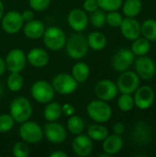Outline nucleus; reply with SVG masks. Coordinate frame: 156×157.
I'll use <instances>...</instances> for the list:
<instances>
[{"label":"nucleus","mask_w":156,"mask_h":157,"mask_svg":"<svg viewBox=\"0 0 156 157\" xmlns=\"http://www.w3.org/2000/svg\"><path fill=\"white\" fill-rule=\"evenodd\" d=\"M112 131H113V133L121 135L125 132V125L122 122H116L112 127Z\"/></svg>","instance_id":"ea45409f"},{"label":"nucleus","mask_w":156,"mask_h":157,"mask_svg":"<svg viewBox=\"0 0 156 157\" xmlns=\"http://www.w3.org/2000/svg\"><path fill=\"white\" fill-rule=\"evenodd\" d=\"M141 35L150 41L156 40V20L155 19H146L141 24Z\"/></svg>","instance_id":"c85d7f7f"},{"label":"nucleus","mask_w":156,"mask_h":157,"mask_svg":"<svg viewBox=\"0 0 156 157\" xmlns=\"http://www.w3.org/2000/svg\"><path fill=\"white\" fill-rule=\"evenodd\" d=\"M84 120L77 115H71L67 121V130L74 135L81 134L85 130Z\"/></svg>","instance_id":"c756f323"},{"label":"nucleus","mask_w":156,"mask_h":157,"mask_svg":"<svg viewBox=\"0 0 156 157\" xmlns=\"http://www.w3.org/2000/svg\"><path fill=\"white\" fill-rule=\"evenodd\" d=\"M29 147L25 142H17L12 147V154L16 157H28L29 155Z\"/></svg>","instance_id":"f704fd0d"},{"label":"nucleus","mask_w":156,"mask_h":157,"mask_svg":"<svg viewBox=\"0 0 156 157\" xmlns=\"http://www.w3.org/2000/svg\"><path fill=\"white\" fill-rule=\"evenodd\" d=\"M122 19H123L122 15L120 12H118V10L108 12L107 17H106L107 24L112 28H120L122 22Z\"/></svg>","instance_id":"e433bc0d"},{"label":"nucleus","mask_w":156,"mask_h":157,"mask_svg":"<svg viewBox=\"0 0 156 157\" xmlns=\"http://www.w3.org/2000/svg\"><path fill=\"white\" fill-rule=\"evenodd\" d=\"M2 95H3V86H2V85L0 84V98H1V97H2Z\"/></svg>","instance_id":"49530a36"},{"label":"nucleus","mask_w":156,"mask_h":157,"mask_svg":"<svg viewBox=\"0 0 156 157\" xmlns=\"http://www.w3.org/2000/svg\"><path fill=\"white\" fill-rule=\"evenodd\" d=\"M44 45L51 51H60L64 48L66 43V35L64 31L59 27H49L45 29L42 36Z\"/></svg>","instance_id":"20e7f679"},{"label":"nucleus","mask_w":156,"mask_h":157,"mask_svg":"<svg viewBox=\"0 0 156 157\" xmlns=\"http://www.w3.org/2000/svg\"><path fill=\"white\" fill-rule=\"evenodd\" d=\"M5 63L10 73H21L27 63V56L20 49L11 50L6 56Z\"/></svg>","instance_id":"ddd939ff"},{"label":"nucleus","mask_w":156,"mask_h":157,"mask_svg":"<svg viewBox=\"0 0 156 157\" xmlns=\"http://www.w3.org/2000/svg\"><path fill=\"white\" fill-rule=\"evenodd\" d=\"M134 105L141 110H147L153 107L155 100V93L154 89L147 85L139 86L133 93Z\"/></svg>","instance_id":"9d476101"},{"label":"nucleus","mask_w":156,"mask_h":157,"mask_svg":"<svg viewBox=\"0 0 156 157\" xmlns=\"http://www.w3.org/2000/svg\"><path fill=\"white\" fill-rule=\"evenodd\" d=\"M106 17H107L106 12L101 8H97L94 12L90 13L89 20L95 28H103L107 23Z\"/></svg>","instance_id":"2f4dec72"},{"label":"nucleus","mask_w":156,"mask_h":157,"mask_svg":"<svg viewBox=\"0 0 156 157\" xmlns=\"http://www.w3.org/2000/svg\"><path fill=\"white\" fill-rule=\"evenodd\" d=\"M72 76L76 80L78 84L85 83L90 75L89 66L84 62H77L72 67Z\"/></svg>","instance_id":"393cba45"},{"label":"nucleus","mask_w":156,"mask_h":157,"mask_svg":"<svg viewBox=\"0 0 156 157\" xmlns=\"http://www.w3.org/2000/svg\"><path fill=\"white\" fill-rule=\"evenodd\" d=\"M108 130L102 123H96L89 126L87 129V136L96 142H103L108 135Z\"/></svg>","instance_id":"a878e982"},{"label":"nucleus","mask_w":156,"mask_h":157,"mask_svg":"<svg viewBox=\"0 0 156 157\" xmlns=\"http://www.w3.org/2000/svg\"><path fill=\"white\" fill-rule=\"evenodd\" d=\"M51 84L55 92L63 96L73 94L78 87L76 80L72 76V75L66 73H60L56 75Z\"/></svg>","instance_id":"0eeeda50"},{"label":"nucleus","mask_w":156,"mask_h":157,"mask_svg":"<svg viewBox=\"0 0 156 157\" xmlns=\"http://www.w3.org/2000/svg\"><path fill=\"white\" fill-rule=\"evenodd\" d=\"M64 47L67 55L74 60H80L84 58L89 50L86 38L79 32L71 35L70 38L66 40Z\"/></svg>","instance_id":"f03ea898"},{"label":"nucleus","mask_w":156,"mask_h":157,"mask_svg":"<svg viewBox=\"0 0 156 157\" xmlns=\"http://www.w3.org/2000/svg\"><path fill=\"white\" fill-rule=\"evenodd\" d=\"M30 93L35 101L40 104H47L53 100L55 91L51 83L45 80H38L33 83Z\"/></svg>","instance_id":"423d86ee"},{"label":"nucleus","mask_w":156,"mask_h":157,"mask_svg":"<svg viewBox=\"0 0 156 157\" xmlns=\"http://www.w3.org/2000/svg\"><path fill=\"white\" fill-rule=\"evenodd\" d=\"M97 1L98 3L99 8H101L105 12L119 10L123 3L122 0H97Z\"/></svg>","instance_id":"72a5a7b5"},{"label":"nucleus","mask_w":156,"mask_h":157,"mask_svg":"<svg viewBox=\"0 0 156 157\" xmlns=\"http://www.w3.org/2000/svg\"><path fill=\"white\" fill-rule=\"evenodd\" d=\"M122 36L128 40H134L141 37V23L135 17H123L120 26Z\"/></svg>","instance_id":"a211bd4d"},{"label":"nucleus","mask_w":156,"mask_h":157,"mask_svg":"<svg viewBox=\"0 0 156 157\" xmlns=\"http://www.w3.org/2000/svg\"><path fill=\"white\" fill-rule=\"evenodd\" d=\"M135 55L131 49L120 48L119 49L111 58L112 68L119 73L128 70L134 63Z\"/></svg>","instance_id":"1a4fd4ad"},{"label":"nucleus","mask_w":156,"mask_h":157,"mask_svg":"<svg viewBox=\"0 0 156 157\" xmlns=\"http://www.w3.org/2000/svg\"><path fill=\"white\" fill-rule=\"evenodd\" d=\"M99 8L97 0H85L83 3V9L87 13H92Z\"/></svg>","instance_id":"58836bf2"},{"label":"nucleus","mask_w":156,"mask_h":157,"mask_svg":"<svg viewBox=\"0 0 156 157\" xmlns=\"http://www.w3.org/2000/svg\"><path fill=\"white\" fill-rule=\"evenodd\" d=\"M86 113L97 123H106L112 117V109L107 101L96 99L86 106Z\"/></svg>","instance_id":"7ed1b4c3"},{"label":"nucleus","mask_w":156,"mask_h":157,"mask_svg":"<svg viewBox=\"0 0 156 157\" xmlns=\"http://www.w3.org/2000/svg\"><path fill=\"white\" fill-rule=\"evenodd\" d=\"M21 16H22L24 22H28V21H30L34 18V12L30 9H27L21 13Z\"/></svg>","instance_id":"a19ab883"},{"label":"nucleus","mask_w":156,"mask_h":157,"mask_svg":"<svg viewBox=\"0 0 156 157\" xmlns=\"http://www.w3.org/2000/svg\"><path fill=\"white\" fill-rule=\"evenodd\" d=\"M131 137L134 144L138 145L148 144L153 137V132L150 125H148L146 122L139 121L133 127Z\"/></svg>","instance_id":"6ab92c4d"},{"label":"nucleus","mask_w":156,"mask_h":157,"mask_svg":"<svg viewBox=\"0 0 156 157\" xmlns=\"http://www.w3.org/2000/svg\"><path fill=\"white\" fill-rule=\"evenodd\" d=\"M6 67V63H5V60H3V58L0 56V76L5 73Z\"/></svg>","instance_id":"c03bdc74"},{"label":"nucleus","mask_w":156,"mask_h":157,"mask_svg":"<svg viewBox=\"0 0 156 157\" xmlns=\"http://www.w3.org/2000/svg\"><path fill=\"white\" fill-rule=\"evenodd\" d=\"M89 17L86 12L82 8H74L70 11L67 17V22L70 28L76 31H84L88 25Z\"/></svg>","instance_id":"dca6fc26"},{"label":"nucleus","mask_w":156,"mask_h":157,"mask_svg":"<svg viewBox=\"0 0 156 157\" xmlns=\"http://www.w3.org/2000/svg\"><path fill=\"white\" fill-rule=\"evenodd\" d=\"M131 50L135 56L139 57V56L146 55L151 50V41L145 39L144 37L143 38L139 37L136 40H132Z\"/></svg>","instance_id":"cd10ccee"},{"label":"nucleus","mask_w":156,"mask_h":157,"mask_svg":"<svg viewBox=\"0 0 156 157\" xmlns=\"http://www.w3.org/2000/svg\"><path fill=\"white\" fill-rule=\"evenodd\" d=\"M124 142L120 135L113 133L112 135H108V137L103 141L102 144V149L104 153L108 154V155H114L119 154L122 147H123Z\"/></svg>","instance_id":"412c9836"},{"label":"nucleus","mask_w":156,"mask_h":157,"mask_svg":"<svg viewBox=\"0 0 156 157\" xmlns=\"http://www.w3.org/2000/svg\"><path fill=\"white\" fill-rule=\"evenodd\" d=\"M18 133L21 140L28 144H39L44 137L43 128L37 122L30 121L21 123Z\"/></svg>","instance_id":"39448f33"},{"label":"nucleus","mask_w":156,"mask_h":157,"mask_svg":"<svg viewBox=\"0 0 156 157\" xmlns=\"http://www.w3.org/2000/svg\"><path fill=\"white\" fill-rule=\"evenodd\" d=\"M24 25L21 13L16 10H11L3 15L1 18V27L3 30L7 34L17 33Z\"/></svg>","instance_id":"9b49d317"},{"label":"nucleus","mask_w":156,"mask_h":157,"mask_svg":"<svg viewBox=\"0 0 156 157\" xmlns=\"http://www.w3.org/2000/svg\"><path fill=\"white\" fill-rule=\"evenodd\" d=\"M27 56V62L33 67L42 68L46 66L50 61V56L48 52L41 48H34L30 50Z\"/></svg>","instance_id":"aec40b11"},{"label":"nucleus","mask_w":156,"mask_h":157,"mask_svg":"<svg viewBox=\"0 0 156 157\" xmlns=\"http://www.w3.org/2000/svg\"><path fill=\"white\" fill-rule=\"evenodd\" d=\"M94 144L93 141L85 134L75 135V138L72 142V150L75 155L79 157L89 156L93 152Z\"/></svg>","instance_id":"f3484780"},{"label":"nucleus","mask_w":156,"mask_h":157,"mask_svg":"<svg viewBox=\"0 0 156 157\" xmlns=\"http://www.w3.org/2000/svg\"><path fill=\"white\" fill-rule=\"evenodd\" d=\"M141 78L135 73V71L126 70L121 72L118 80L117 86L119 92L121 94H133L140 86Z\"/></svg>","instance_id":"6e6552de"},{"label":"nucleus","mask_w":156,"mask_h":157,"mask_svg":"<svg viewBox=\"0 0 156 157\" xmlns=\"http://www.w3.org/2000/svg\"><path fill=\"white\" fill-rule=\"evenodd\" d=\"M15 121L10 114H1L0 115V132L5 133L11 131L14 127Z\"/></svg>","instance_id":"c9c22d12"},{"label":"nucleus","mask_w":156,"mask_h":157,"mask_svg":"<svg viewBox=\"0 0 156 157\" xmlns=\"http://www.w3.org/2000/svg\"><path fill=\"white\" fill-rule=\"evenodd\" d=\"M86 40H87L89 48L97 52H99L105 49L107 42H108L107 37L102 32H99V31H92L91 33H89Z\"/></svg>","instance_id":"b1692460"},{"label":"nucleus","mask_w":156,"mask_h":157,"mask_svg":"<svg viewBox=\"0 0 156 157\" xmlns=\"http://www.w3.org/2000/svg\"><path fill=\"white\" fill-rule=\"evenodd\" d=\"M4 10H5L4 5H3L2 1L0 0V20H1V18H2V17H3V15H4Z\"/></svg>","instance_id":"a18cd8bd"},{"label":"nucleus","mask_w":156,"mask_h":157,"mask_svg":"<svg viewBox=\"0 0 156 157\" xmlns=\"http://www.w3.org/2000/svg\"><path fill=\"white\" fill-rule=\"evenodd\" d=\"M51 0H29V6L32 10L41 12L46 10L51 5Z\"/></svg>","instance_id":"4c0bfd02"},{"label":"nucleus","mask_w":156,"mask_h":157,"mask_svg":"<svg viewBox=\"0 0 156 157\" xmlns=\"http://www.w3.org/2000/svg\"><path fill=\"white\" fill-rule=\"evenodd\" d=\"M6 85L8 89L12 92H17L21 90L24 85V80L20 73H10L6 79Z\"/></svg>","instance_id":"7c9ffc66"},{"label":"nucleus","mask_w":156,"mask_h":157,"mask_svg":"<svg viewBox=\"0 0 156 157\" xmlns=\"http://www.w3.org/2000/svg\"><path fill=\"white\" fill-rule=\"evenodd\" d=\"M42 128L44 136L51 144H62L67 138L66 129L57 121H47Z\"/></svg>","instance_id":"4468645a"},{"label":"nucleus","mask_w":156,"mask_h":157,"mask_svg":"<svg viewBox=\"0 0 156 157\" xmlns=\"http://www.w3.org/2000/svg\"><path fill=\"white\" fill-rule=\"evenodd\" d=\"M33 113V108L30 101L25 97H17L14 98L9 106V114L15 122L23 123L29 121Z\"/></svg>","instance_id":"f257e3e1"},{"label":"nucleus","mask_w":156,"mask_h":157,"mask_svg":"<svg viewBox=\"0 0 156 157\" xmlns=\"http://www.w3.org/2000/svg\"><path fill=\"white\" fill-rule=\"evenodd\" d=\"M119 90L117 84L108 79H102L95 86V94L98 99L111 101L118 96Z\"/></svg>","instance_id":"2eb2a0df"},{"label":"nucleus","mask_w":156,"mask_h":157,"mask_svg":"<svg viewBox=\"0 0 156 157\" xmlns=\"http://www.w3.org/2000/svg\"><path fill=\"white\" fill-rule=\"evenodd\" d=\"M134 106V99L131 94H121L118 99V107L121 111H131Z\"/></svg>","instance_id":"473e14b6"},{"label":"nucleus","mask_w":156,"mask_h":157,"mask_svg":"<svg viewBox=\"0 0 156 157\" xmlns=\"http://www.w3.org/2000/svg\"><path fill=\"white\" fill-rule=\"evenodd\" d=\"M50 157H68V155H67V154H65L63 151L56 150V151L50 154Z\"/></svg>","instance_id":"37998d69"},{"label":"nucleus","mask_w":156,"mask_h":157,"mask_svg":"<svg viewBox=\"0 0 156 157\" xmlns=\"http://www.w3.org/2000/svg\"><path fill=\"white\" fill-rule=\"evenodd\" d=\"M121 7L125 17H135L142 12L143 2L142 0H126L122 3Z\"/></svg>","instance_id":"bb28decb"},{"label":"nucleus","mask_w":156,"mask_h":157,"mask_svg":"<svg viewBox=\"0 0 156 157\" xmlns=\"http://www.w3.org/2000/svg\"><path fill=\"white\" fill-rule=\"evenodd\" d=\"M45 31L44 24L39 19H32L26 22L23 25V33L24 35L30 40H38L42 38Z\"/></svg>","instance_id":"4be33fe9"},{"label":"nucleus","mask_w":156,"mask_h":157,"mask_svg":"<svg viewBox=\"0 0 156 157\" xmlns=\"http://www.w3.org/2000/svg\"><path fill=\"white\" fill-rule=\"evenodd\" d=\"M74 111V109L73 106L69 104H65L64 106H63V113H64L65 115H73Z\"/></svg>","instance_id":"79ce46f5"},{"label":"nucleus","mask_w":156,"mask_h":157,"mask_svg":"<svg viewBox=\"0 0 156 157\" xmlns=\"http://www.w3.org/2000/svg\"><path fill=\"white\" fill-rule=\"evenodd\" d=\"M63 115V106L55 101L47 103L43 109V117L47 121H57Z\"/></svg>","instance_id":"5701e85b"},{"label":"nucleus","mask_w":156,"mask_h":157,"mask_svg":"<svg viewBox=\"0 0 156 157\" xmlns=\"http://www.w3.org/2000/svg\"><path fill=\"white\" fill-rule=\"evenodd\" d=\"M135 73L140 78L143 80H151L156 74V64L154 61L146 56H139L137 60H134Z\"/></svg>","instance_id":"f8f14e48"}]
</instances>
